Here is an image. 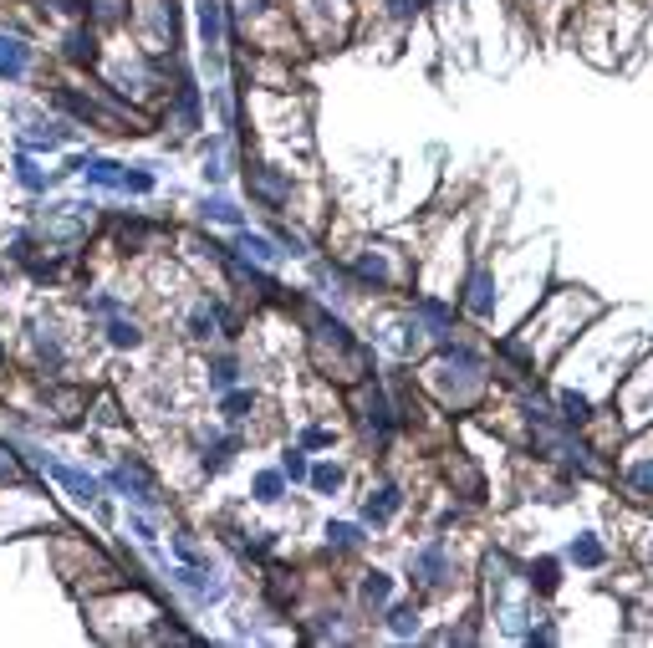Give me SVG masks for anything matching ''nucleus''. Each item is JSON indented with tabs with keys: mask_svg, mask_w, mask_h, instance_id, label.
<instances>
[{
	"mask_svg": "<svg viewBox=\"0 0 653 648\" xmlns=\"http://www.w3.org/2000/svg\"><path fill=\"white\" fill-rule=\"evenodd\" d=\"M200 26H205V41H214V31H220V11H214V0H205V6H200Z\"/></svg>",
	"mask_w": 653,
	"mask_h": 648,
	"instance_id": "1",
	"label": "nucleus"
},
{
	"mask_svg": "<svg viewBox=\"0 0 653 648\" xmlns=\"http://www.w3.org/2000/svg\"><path fill=\"white\" fill-rule=\"evenodd\" d=\"M362 597H367V602H383V597H388V577H378V572H373V577L362 582Z\"/></svg>",
	"mask_w": 653,
	"mask_h": 648,
	"instance_id": "2",
	"label": "nucleus"
},
{
	"mask_svg": "<svg viewBox=\"0 0 653 648\" xmlns=\"http://www.w3.org/2000/svg\"><path fill=\"white\" fill-rule=\"evenodd\" d=\"M209 214H214V220H225V225H235V220H240V209H235L230 200H214V204H205Z\"/></svg>",
	"mask_w": 653,
	"mask_h": 648,
	"instance_id": "3",
	"label": "nucleus"
},
{
	"mask_svg": "<svg viewBox=\"0 0 653 648\" xmlns=\"http://www.w3.org/2000/svg\"><path fill=\"white\" fill-rule=\"evenodd\" d=\"M276 490H281V475H260V480H255V495H260V501H276Z\"/></svg>",
	"mask_w": 653,
	"mask_h": 648,
	"instance_id": "4",
	"label": "nucleus"
},
{
	"mask_svg": "<svg viewBox=\"0 0 653 648\" xmlns=\"http://www.w3.org/2000/svg\"><path fill=\"white\" fill-rule=\"evenodd\" d=\"M245 250L255 255V261H271V255H276V250H271V240H260V235H245Z\"/></svg>",
	"mask_w": 653,
	"mask_h": 648,
	"instance_id": "5",
	"label": "nucleus"
},
{
	"mask_svg": "<svg viewBox=\"0 0 653 648\" xmlns=\"http://www.w3.org/2000/svg\"><path fill=\"white\" fill-rule=\"evenodd\" d=\"M572 556H577V561H587V567H592V561H602L597 542H577V546H572Z\"/></svg>",
	"mask_w": 653,
	"mask_h": 648,
	"instance_id": "6",
	"label": "nucleus"
},
{
	"mask_svg": "<svg viewBox=\"0 0 653 648\" xmlns=\"http://www.w3.org/2000/svg\"><path fill=\"white\" fill-rule=\"evenodd\" d=\"M561 408H567V419H587V398H577V393L561 398Z\"/></svg>",
	"mask_w": 653,
	"mask_h": 648,
	"instance_id": "7",
	"label": "nucleus"
},
{
	"mask_svg": "<svg viewBox=\"0 0 653 648\" xmlns=\"http://www.w3.org/2000/svg\"><path fill=\"white\" fill-rule=\"evenodd\" d=\"M326 536H332L337 546H358V531H353V526H332V531H326Z\"/></svg>",
	"mask_w": 653,
	"mask_h": 648,
	"instance_id": "8",
	"label": "nucleus"
},
{
	"mask_svg": "<svg viewBox=\"0 0 653 648\" xmlns=\"http://www.w3.org/2000/svg\"><path fill=\"white\" fill-rule=\"evenodd\" d=\"M393 628H398V633H408V628H419V618H413L408 608H398V613H393Z\"/></svg>",
	"mask_w": 653,
	"mask_h": 648,
	"instance_id": "9",
	"label": "nucleus"
},
{
	"mask_svg": "<svg viewBox=\"0 0 653 648\" xmlns=\"http://www.w3.org/2000/svg\"><path fill=\"white\" fill-rule=\"evenodd\" d=\"M286 475H307V460H301V455H286Z\"/></svg>",
	"mask_w": 653,
	"mask_h": 648,
	"instance_id": "10",
	"label": "nucleus"
}]
</instances>
